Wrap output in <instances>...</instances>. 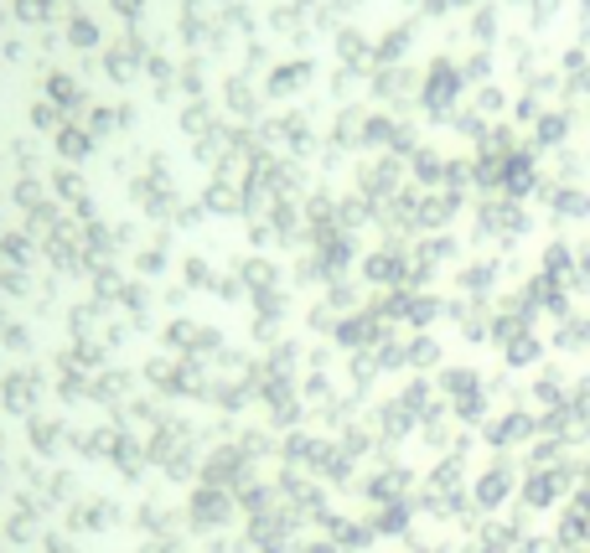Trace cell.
Returning a JSON list of instances; mask_svg holds the SVG:
<instances>
[{
    "label": "cell",
    "instance_id": "1",
    "mask_svg": "<svg viewBox=\"0 0 590 553\" xmlns=\"http://www.w3.org/2000/svg\"><path fill=\"white\" fill-rule=\"evenodd\" d=\"M518 476H523V455L518 450H492V461L471 476V502L482 512H508L518 502Z\"/></svg>",
    "mask_w": 590,
    "mask_h": 553
},
{
    "label": "cell",
    "instance_id": "2",
    "mask_svg": "<svg viewBox=\"0 0 590 553\" xmlns=\"http://www.w3.org/2000/svg\"><path fill=\"white\" fill-rule=\"evenodd\" d=\"M564 502H570V486L549 465H523V476H518V507L533 512V517H554Z\"/></svg>",
    "mask_w": 590,
    "mask_h": 553
},
{
    "label": "cell",
    "instance_id": "3",
    "mask_svg": "<svg viewBox=\"0 0 590 553\" xmlns=\"http://www.w3.org/2000/svg\"><path fill=\"white\" fill-rule=\"evenodd\" d=\"M492 450H529L539 440V409H502L477 430Z\"/></svg>",
    "mask_w": 590,
    "mask_h": 553
},
{
    "label": "cell",
    "instance_id": "4",
    "mask_svg": "<svg viewBox=\"0 0 590 553\" xmlns=\"http://www.w3.org/2000/svg\"><path fill=\"white\" fill-rule=\"evenodd\" d=\"M570 383H576V378L564 373L560 362H539V368H533V383H529L533 409H564L570 404Z\"/></svg>",
    "mask_w": 590,
    "mask_h": 553
},
{
    "label": "cell",
    "instance_id": "5",
    "mask_svg": "<svg viewBox=\"0 0 590 553\" xmlns=\"http://www.w3.org/2000/svg\"><path fill=\"white\" fill-rule=\"evenodd\" d=\"M554 352H564V358L590 352V321H564V326L554 331Z\"/></svg>",
    "mask_w": 590,
    "mask_h": 553
},
{
    "label": "cell",
    "instance_id": "6",
    "mask_svg": "<svg viewBox=\"0 0 590 553\" xmlns=\"http://www.w3.org/2000/svg\"><path fill=\"white\" fill-rule=\"evenodd\" d=\"M502 352H508V368H539V362H544V342H539V336H518V342H508Z\"/></svg>",
    "mask_w": 590,
    "mask_h": 553
},
{
    "label": "cell",
    "instance_id": "7",
    "mask_svg": "<svg viewBox=\"0 0 590 553\" xmlns=\"http://www.w3.org/2000/svg\"><path fill=\"white\" fill-rule=\"evenodd\" d=\"M456 419L467 424V430H482L487 419H492V409H487V393H467V399H456Z\"/></svg>",
    "mask_w": 590,
    "mask_h": 553
},
{
    "label": "cell",
    "instance_id": "8",
    "mask_svg": "<svg viewBox=\"0 0 590 553\" xmlns=\"http://www.w3.org/2000/svg\"><path fill=\"white\" fill-rule=\"evenodd\" d=\"M564 450H570V445H560V440H544V434H539V440L523 450V465H554Z\"/></svg>",
    "mask_w": 590,
    "mask_h": 553
},
{
    "label": "cell",
    "instance_id": "9",
    "mask_svg": "<svg viewBox=\"0 0 590 553\" xmlns=\"http://www.w3.org/2000/svg\"><path fill=\"white\" fill-rule=\"evenodd\" d=\"M487 383H492V389H487V393H498V399H502V404H508V409H523V399H529V389H518V383H513V378H508V373H492V378H487Z\"/></svg>",
    "mask_w": 590,
    "mask_h": 553
},
{
    "label": "cell",
    "instance_id": "10",
    "mask_svg": "<svg viewBox=\"0 0 590 553\" xmlns=\"http://www.w3.org/2000/svg\"><path fill=\"white\" fill-rule=\"evenodd\" d=\"M564 409H570V414H576L580 424H590V373L570 383V404H564Z\"/></svg>",
    "mask_w": 590,
    "mask_h": 553
},
{
    "label": "cell",
    "instance_id": "11",
    "mask_svg": "<svg viewBox=\"0 0 590 553\" xmlns=\"http://www.w3.org/2000/svg\"><path fill=\"white\" fill-rule=\"evenodd\" d=\"M461 471H467V465L456 461V455H451V461H440L436 465V492H461V481H467Z\"/></svg>",
    "mask_w": 590,
    "mask_h": 553
},
{
    "label": "cell",
    "instance_id": "12",
    "mask_svg": "<svg viewBox=\"0 0 590 553\" xmlns=\"http://www.w3.org/2000/svg\"><path fill=\"white\" fill-rule=\"evenodd\" d=\"M513 553H560V543H554V533H549V527H533V533L518 543Z\"/></svg>",
    "mask_w": 590,
    "mask_h": 553
},
{
    "label": "cell",
    "instance_id": "13",
    "mask_svg": "<svg viewBox=\"0 0 590 553\" xmlns=\"http://www.w3.org/2000/svg\"><path fill=\"white\" fill-rule=\"evenodd\" d=\"M446 393H451V399H467V393H477V373H467V368H451V373H446Z\"/></svg>",
    "mask_w": 590,
    "mask_h": 553
},
{
    "label": "cell",
    "instance_id": "14",
    "mask_svg": "<svg viewBox=\"0 0 590 553\" xmlns=\"http://www.w3.org/2000/svg\"><path fill=\"white\" fill-rule=\"evenodd\" d=\"M477 440H482L477 430H456V434H451V455H456V461H467L471 450H477Z\"/></svg>",
    "mask_w": 590,
    "mask_h": 553
},
{
    "label": "cell",
    "instance_id": "15",
    "mask_svg": "<svg viewBox=\"0 0 590 553\" xmlns=\"http://www.w3.org/2000/svg\"><path fill=\"white\" fill-rule=\"evenodd\" d=\"M533 300H544L549 311H564V295H560V290H549V284H544V280L533 284Z\"/></svg>",
    "mask_w": 590,
    "mask_h": 553
},
{
    "label": "cell",
    "instance_id": "16",
    "mask_svg": "<svg viewBox=\"0 0 590 553\" xmlns=\"http://www.w3.org/2000/svg\"><path fill=\"white\" fill-rule=\"evenodd\" d=\"M580 455H586V471H590V445H586V450H580Z\"/></svg>",
    "mask_w": 590,
    "mask_h": 553
},
{
    "label": "cell",
    "instance_id": "17",
    "mask_svg": "<svg viewBox=\"0 0 590 553\" xmlns=\"http://www.w3.org/2000/svg\"><path fill=\"white\" fill-rule=\"evenodd\" d=\"M586 553H590V549H586Z\"/></svg>",
    "mask_w": 590,
    "mask_h": 553
}]
</instances>
